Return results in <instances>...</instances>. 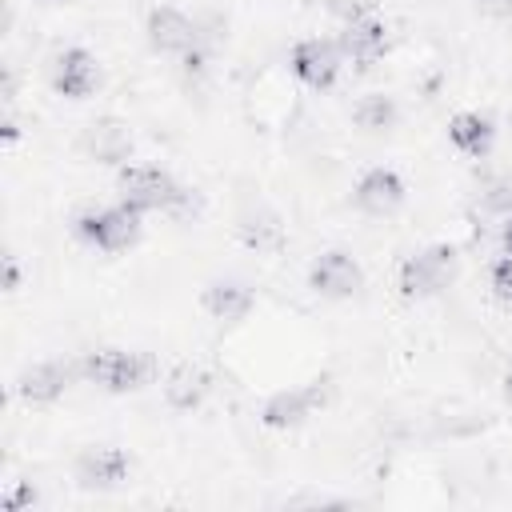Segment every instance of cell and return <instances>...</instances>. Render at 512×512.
I'll return each instance as SVG.
<instances>
[{"label": "cell", "mask_w": 512, "mask_h": 512, "mask_svg": "<svg viewBox=\"0 0 512 512\" xmlns=\"http://www.w3.org/2000/svg\"><path fill=\"white\" fill-rule=\"evenodd\" d=\"M4 288L16 292L20 288V268H16V256H4Z\"/></svg>", "instance_id": "obj_24"}, {"label": "cell", "mask_w": 512, "mask_h": 512, "mask_svg": "<svg viewBox=\"0 0 512 512\" xmlns=\"http://www.w3.org/2000/svg\"><path fill=\"white\" fill-rule=\"evenodd\" d=\"M396 100L392 96H384V92H372V96H364L356 108H352V120L364 128V132H388L392 124H396Z\"/></svg>", "instance_id": "obj_18"}, {"label": "cell", "mask_w": 512, "mask_h": 512, "mask_svg": "<svg viewBox=\"0 0 512 512\" xmlns=\"http://www.w3.org/2000/svg\"><path fill=\"white\" fill-rule=\"evenodd\" d=\"M240 236H244V244L248 248H256V252H276L280 244H284V228L276 224V216H244V224H240Z\"/></svg>", "instance_id": "obj_19"}, {"label": "cell", "mask_w": 512, "mask_h": 512, "mask_svg": "<svg viewBox=\"0 0 512 512\" xmlns=\"http://www.w3.org/2000/svg\"><path fill=\"white\" fill-rule=\"evenodd\" d=\"M308 284L324 300H348L364 284V272H360V264L348 252L332 248V252H320L316 256V264L308 268Z\"/></svg>", "instance_id": "obj_5"}, {"label": "cell", "mask_w": 512, "mask_h": 512, "mask_svg": "<svg viewBox=\"0 0 512 512\" xmlns=\"http://www.w3.org/2000/svg\"><path fill=\"white\" fill-rule=\"evenodd\" d=\"M128 456L120 448H88L76 456V484L80 488H120L128 480Z\"/></svg>", "instance_id": "obj_11"}, {"label": "cell", "mask_w": 512, "mask_h": 512, "mask_svg": "<svg viewBox=\"0 0 512 512\" xmlns=\"http://www.w3.org/2000/svg\"><path fill=\"white\" fill-rule=\"evenodd\" d=\"M100 84V68L96 60L84 52V48H64L56 60H52V88L68 100H84L92 96Z\"/></svg>", "instance_id": "obj_9"}, {"label": "cell", "mask_w": 512, "mask_h": 512, "mask_svg": "<svg viewBox=\"0 0 512 512\" xmlns=\"http://www.w3.org/2000/svg\"><path fill=\"white\" fill-rule=\"evenodd\" d=\"M500 244H504V252H512V212L500 220Z\"/></svg>", "instance_id": "obj_25"}, {"label": "cell", "mask_w": 512, "mask_h": 512, "mask_svg": "<svg viewBox=\"0 0 512 512\" xmlns=\"http://www.w3.org/2000/svg\"><path fill=\"white\" fill-rule=\"evenodd\" d=\"M120 196L136 212H160V208H180L188 192L156 164H128L120 172Z\"/></svg>", "instance_id": "obj_3"}, {"label": "cell", "mask_w": 512, "mask_h": 512, "mask_svg": "<svg viewBox=\"0 0 512 512\" xmlns=\"http://www.w3.org/2000/svg\"><path fill=\"white\" fill-rule=\"evenodd\" d=\"M448 140H452V148H456V152H464V156L480 160V156H488V152H492L496 128H492V120H488L484 112H456V116L448 120Z\"/></svg>", "instance_id": "obj_14"}, {"label": "cell", "mask_w": 512, "mask_h": 512, "mask_svg": "<svg viewBox=\"0 0 512 512\" xmlns=\"http://www.w3.org/2000/svg\"><path fill=\"white\" fill-rule=\"evenodd\" d=\"M476 8L492 20H508L512 16V0H476Z\"/></svg>", "instance_id": "obj_23"}, {"label": "cell", "mask_w": 512, "mask_h": 512, "mask_svg": "<svg viewBox=\"0 0 512 512\" xmlns=\"http://www.w3.org/2000/svg\"><path fill=\"white\" fill-rule=\"evenodd\" d=\"M492 292H496L504 304H512V252H504V256L492 264Z\"/></svg>", "instance_id": "obj_20"}, {"label": "cell", "mask_w": 512, "mask_h": 512, "mask_svg": "<svg viewBox=\"0 0 512 512\" xmlns=\"http://www.w3.org/2000/svg\"><path fill=\"white\" fill-rule=\"evenodd\" d=\"M352 200H356V208L368 212V216H392V212L404 204V180H400L392 168H368V172L356 180Z\"/></svg>", "instance_id": "obj_10"}, {"label": "cell", "mask_w": 512, "mask_h": 512, "mask_svg": "<svg viewBox=\"0 0 512 512\" xmlns=\"http://www.w3.org/2000/svg\"><path fill=\"white\" fill-rule=\"evenodd\" d=\"M208 388H212V380H208L204 368L180 364V368H172L168 380H164V400H168V408H176V412H192V408L204 404Z\"/></svg>", "instance_id": "obj_16"}, {"label": "cell", "mask_w": 512, "mask_h": 512, "mask_svg": "<svg viewBox=\"0 0 512 512\" xmlns=\"http://www.w3.org/2000/svg\"><path fill=\"white\" fill-rule=\"evenodd\" d=\"M252 288L244 284V280H212L208 288H204V308H208V316L212 320H220V324H236V320H244L248 316V308H252Z\"/></svg>", "instance_id": "obj_15"}, {"label": "cell", "mask_w": 512, "mask_h": 512, "mask_svg": "<svg viewBox=\"0 0 512 512\" xmlns=\"http://www.w3.org/2000/svg\"><path fill=\"white\" fill-rule=\"evenodd\" d=\"M484 208L508 216V212H512V180H496V184H488V192H484Z\"/></svg>", "instance_id": "obj_21"}, {"label": "cell", "mask_w": 512, "mask_h": 512, "mask_svg": "<svg viewBox=\"0 0 512 512\" xmlns=\"http://www.w3.org/2000/svg\"><path fill=\"white\" fill-rule=\"evenodd\" d=\"M32 500H36V488H32V484H20L16 492H8V496H4V508H8V512H16V508H24V504H32Z\"/></svg>", "instance_id": "obj_22"}, {"label": "cell", "mask_w": 512, "mask_h": 512, "mask_svg": "<svg viewBox=\"0 0 512 512\" xmlns=\"http://www.w3.org/2000/svg\"><path fill=\"white\" fill-rule=\"evenodd\" d=\"M384 48H388V32H384V24L376 16H352L344 24V32H340V52L360 68L376 64L384 56Z\"/></svg>", "instance_id": "obj_12"}, {"label": "cell", "mask_w": 512, "mask_h": 512, "mask_svg": "<svg viewBox=\"0 0 512 512\" xmlns=\"http://www.w3.org/2000/svg\"><path fill=\"white\" fill-rule=\"evenodd\" d=\"M80 376L100 384L104 392H136V388H144L152 380V356L120 352V348H100V352L84 356Z\"/></svg>", "instance_id": "obj_2"}, {"label": "cell", "mask_w": 512, "mask_h": 512, "mask_svg": "<svg viewBox=\"0 0 512 512\" xmlns=\"http://www.w3.org/2000/svg\"><path fill=\"white\" fill-rule=\"evenodd\" d=\"M456 268H460V256L452 244H428L400 264V292L412 300L436 296L456 280Z\"/></svg>", "instance_id": "obj_1"}, {"label": "cell", "mask_w": 512, "mask_h": 512, "mask_svg": "<svg viewBox=\"0 0 512 512\" xmlns=\"http://www.w3.org/2000/svg\"><path fill=\"white\" fill-rule=\"evenodd\" d=\"M148 44L156 52H172V56H188L200 48V28L180 12V8H152L148 12Z\"/></svg>", "instance_id": "obj_7"}, {"label": "cell", "mask_w": 512, "mask_h": 512, "mask_svg": "<svg viewBox=\"0 0 512 512\" xmlns=\"http://www.w3.org/2000/svg\"><path fill=\"white\" fill-rule=\"evenodd\" d=\"M340 60H344V52H340L332 40H320V36L300 40V44L292 48V72H296V80H304L308 88H328V84L340 76Z\"/></svg>", "instance_id": "obj_8"}, {"label": "cell", "mask_w": 512, "mask_h": 512, "mask_svg": "<svg viewBox=\"0 0 512 512\" xmlns=\"http://www.w3.org/2000/svg\"><path fill=\"white\" fill-rule=\"evenodd\" d=\"M84 148H88L96 160H124V156L132 152V136H128L120 124L100 120V124H92V128H88Z\"/></svg>", "instance_id": "obj_17"}, {"label": "cell", "mask_w": 512, "mask_h": 512, "mask_svg": "<svg viewBox=\"0 0 512 512\" xmlns=\"http://www.w3.org/2000/svg\"><path fill=\"white\" fill-rule=\"evenodd\" d=\"M68 380H72V368H68V364H60V360H40V364H28V368L16 376V392H20V400H28V404H52V400L64 396Z\"/></svg>", "instance_id": "obj_13"}, {"label": "cell", "mask_w": 512, "mask_h": 512, "mask_svg": "<svg viewBox=\"0 0 512 512\" xmlns=\"http://www.w3.org/2000/svg\"><path fill=\"white\" fill-rule=\"evenodd\" d=\"M504 396H508V400H512V372H508V376H504Z\"/></svg>", "instance_id": "obj_26"}, {"label": "cell", "mask_w": 512, "mask_h": 512, "mask_svg": "<svg viewBox=\"0 0 512 512\" xmlns=\"http://www.w3.org/2000/svg\"><path fill=\"white\" fill-rule=\"evenodd\" d=\"M76 232L100 248V252H124L136 244L140 236V212L132 204H108V208H92L76 220Z\"/></svg>", "instance_id": "obj_4"}, {"label": "cell", "mask_w": 512, "mask_h": 512, "mask_svg": "<svg viewBox=\"0 0 512 512\" xmlns=\"http://www.w3.org/2000/svg\"><path fill=\"white\" fill-rule=\"evenodd\" d=\"M316 404H324L320 380H312V384H292V388H280V392H272V396L264 400L260 420H264L268 428H296V424H304V420L316 412Z\"/></svg>", "instance_id": "obj_6"}]
</instances>
